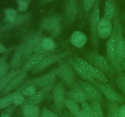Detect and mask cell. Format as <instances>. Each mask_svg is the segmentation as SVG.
I'll list each match as a JSON object with an SVG mask.
<instances>
[{
	"label": "cell",
	"mask_w": 125,
	"mask_h": 117,
	"mask_svg": "<svg viewBox=\"0 0 125 117\" xmlns=\"http://www.w3.org/2000/svg\"><path fill=\"white\" fill-rule=\"evenodd\" d=\"M85 58L89 63L109 76L112 77L115 73L117 72L107 57L101 54L98 52L94 51L88 52L85 54Z\"/></svg>",
	"instance_id": "cell-1"
},
{
	"label": "cell",
	"mask_w": 125,
	"mask_h": 117,
	"mask_svg": "<svg viewBox=\"0 0 125 117\" xmlns=\"http://www.w3.org/2000/svg\"><path fill=\"white\" fill-rule=\"evenodd\" d=\"M61 82L70 88L76 82V72L68 62L61 61L58 67L52 70Z\"/></svg>",
	"instance_id": "cell-2"
},
{
	"label": "cell",
	"mask_w": 125,
	"mask_h": 117,
	"mask_svg": "<svg viewBox=\"0 0 125 117\" xmlns=\"http://www.w3.org/2000/svg\"><path fill=\"white\" fill-rule=\"evenodd\" d=\"M117 34V48H116V70L120 69L122 62L125 57V38L123 34L122 23L117 17L113 21Z\"/></svg>",
	"instance_id": "cell-3"
},
{
	"label": "cell",
	"mask_w": 125,
	"mask_h": 117,
	"mask_svg": "<svg viewBox=\"0 0 125 117\" xmlns=\"http://www.w3.org/2000/svg\"><path fill=\"white\" fill-rule=\"evenodd\" d=\"M100 0H96L94 7L91 11L90 17V29L91 41L95 51L98 52V36L97 34V26L100 20Z\"/></svg>",
	"instance_id": "cell-4"
},
{
	"label": "cell",
	"mask_w": 125,
	"mask_h": 117,
	"mask_svg": "<svg viewBox=\"0 0 125 117\" xmlns=\"http://www.w3.org/2000/svg\"><path fill=\"white\" fill-rule=\"evenodd\" d=\"M62 18L60 15H52L42 18L40 22L39 30L50 33L52 37H56L61 28Z\"/></svg>",
	"instance_id": "cell-5"
},
{
	"label": "cell",
	"mask_w": 125,
	"mask_h": 117,
	"mask_svg": "<svg viewBox=\"0 0 125 117\" xmlns=\"http://www.w3.org/2000/svg\"><path fill=\"white\" fill-rule=\"evenodd\" d=\"M69 51H65L61 53L56 54H50L46 55L42 60L39 65L33 70L31 71L32 74H37L43 71L54 63L62 61L63 58H66L69 55Z\"/></svg>",
	"instance_id": "cell-6"
},
{
	"label": "cell",
	"mask_w": 125,
	"mask_h": 117,
	"mask_svg": "<svg viewBox=\"0 0 125 117\" xmlns=\"http://www.w3.org/2000/svg\"><path fill=\"white\" fill-rule=\"evenodd\" d=\"M74 58L76 62L95 79L96 81L101 82L103 84H106V85H109L108 84V79H107V75L105 74L103 72L90 64L84 58L79 57H76Z\"/></svg>",
	"instance_id": "cell-7"
},
{
	"label": "cell",
	"mask_w": 125,
	"mask_h": 117,
	"mask_svg": "<svg viewBox=\"0 0 125 117\" xmlns=\"http://www.w3.org/2000/svg\"><path fill=\"white\" fill-rule=\"evenodd\" d=\"M93 84L99 89L103 95L106 98L107 101L123 104L125 102V98L123 95L117 92L109 85H106L98 81L94 82Z\"/></svg>",
	"instance_id": "cell-8"
},
{
	"label": "cell",
	"mask_w": 125,
	"mask_h": 117,
	"mask_svg": "<svg viewBox=\"0 0 125 117\" xmlns=\"http://www.w3.org/2000/svg\"><path fill=\"white\" fill-rule=\"evenodd\" d=\"M52 100L56 110L61 112L65 107V101L67 98L64 84L62 82L55 84L52 89Z\"/></svg>",
	"instance_id": "cell-9"
},
{
	"label": "cell",
	"mask_w": 125,
	"mask_h": 117,
	"mask_svg": "<svg viewBox=\"0 0 125 117\" xmlns=\"http://www.w3.org/2000/svg\"><path fill=\"white\" fill-rule=\"evenodd\" d=\"M78 13V0H66L64 7V21L67 26L76 19Z\"/></svg>",
	"instance_id": "cell-10"
},
{
	"label": "cell",
	"mask_w": 125,
	"mask_h": 117,
	"mask_svg": "<svg viewBox=\"0 0 125 117\" xmlns=\"http://www.w3.org/2000/svg\"><path fill=\"white\" fill-rule=\"evenodd\" d=\"M78 82L91 101H98L102 103L103 101V94L93 83L83 80H79Z\"/></svg>",
	"instance_id": "cell-11"
},
{
	"label": "cell",
	"mask_w": 125,
	"mask_h": 117,
	"mask_svg": "<svg viewBox=\"0 0 125 117\" xmlns=\"http://www.w3.org/2000/svg\"><path fill=\"white\" fill-rule=\"evenodd\" d=\"M116 48H117V34L115 28L113 25V30L111 36L106 43L107 57L116 70ZM117 71V70H116Z\"/></svg>",
	"instance_id": "cell-12"
},
{
	"label": "cell",
	"mask_w": 125,
	"mask_h": 117,
	"mask_svg": "<svg viewBox=\"0 0 125 117\" xmlns=\"http://www.w3.org/2000/svg\"><path fill=\"white\" fill-rule=\"evenodd\" d=\"M56 76L52 71L48 73L26 81L28 84H32L36 87L42 88L49 85L56 84Z\"/></svg>",
	"instance_id": "cell-13"
},
{
	"label": "cell",
	"mask_w": 125,
	"mask_h": 117,
	"mask_svg": "<svg viewBox=\"0 0 125 117\" xmlns=\"http://www.w3.org/2000/svg\"><path fill=\"white\" fill-rule=\"evenodd\" d=\"M66 96L80 104L87 102L90 100L85 91L78 84V81L70 88L69 91L66 92Z\"/></svg>",
	"instance_id": "cell-14"
},
{
	"label": "cell",
	"mask_w": 125,
	"mask_h": 117,
	"mask_svg": "<svg viewBox=\"0 0 125 117\" xmlns=\"http://www.w3.org/2000/svg\"><path fill=\"white\" fill-rule=\"evenodd\" d=\"M26 78L27 73L22 72L21 69H20V71L12 78L6 88L2 91V95H7L18 89L25 82L24 81L26 79Z\"/></svg>",
	"instance_id": "cell-15"
},
{
	"label": "cell",
	"mask_w": 125,
	"mask_h": 117,
	"mask_svg": "<svg viewBox=\"0 0 125 117\" xmlns=\"http://www.w3.org/2000/svg\"><path fill=\"white\" fill-rule=\"evenodd\" d=\"M113 30V23L104 17L100 18L97 26V34L98 37L107 39L111 36Z\"/></svg>",
	"instance_id": "cell-16"
},
{
	"label": "cell",
	"mask_w": 125,
	"mask_h": 117,
	"mask_svg": "<svg viewBox=\"0 0 125 117\" xmlns=\"http://www.w3.org/2000/svg\"><path fill=\"white\" fill-rule=\"evenodd\" d=\"M55 84H52V85H49V86L46 87L42 88L39 91H37V92L34 95H33L31 97L26 98V102L24 104L32 105H39L40 102H42L43 100L46 96V95L52 91Z\"/></svg>",
	"instance_id": "cell-17"
},
{
	"label": "cell",
	"mask_w": 125,
	"mask_h": 117,
	"mask_svg": "<svg viewBox=\"0 0 125 117\" xmlns=\"http://www.w3.org/2000/svg\"><path fill=\"white\" fill-rule=\"evenodd\" d=\"M48 54L40 53H34L31 57L27 59L21 68H20L21 71L24 73H28L34 69L39 63L41 62L42 60Z\"/></svg>",
	"instance_id": "cell-18"
},
{
	"label": "cell",
	"mask_w": 125,
	"mask_h": 117,
	"mask_svg": "<svg viewBox=\"0 0 125 117\" xmlns=\"http://www.w3.org/2000/svg\"><path fill=\"white\" fill-rule=\"evenodd\" d=\"M23 56V46L21 44L18 45L15 49L14 54L9 63L10 68L12 69H19L22 67L24 63Z\"/></svg>",
	"instance_id": "cell-19"
},
{
	"label": "cell",
	"mask_w": 125,
	"mask_h": 117,
	"mask_svg": "<svg viewBox=\"0 0 125 117\" xmlns=\"http://www.w3.org/2000/svg\"><path fill=\"white\" fill-rule=\"evenodd\" d=\"M68 62L70 63L71 65L72 66V67L74 69V71L76 72V73L78 74L79 76L81 78L83 79V80H85V81L90 82L94 83V82H95L96 80H95L94 78L84 69L83 67H82L78 62H76V60H75L74 58H70L68 59Z\"/></svg>",
	"instance_id": "cell-20"
},
{
	"label": "cell",
	"mask_w": 125,
	"mask_h": 117,
	"mask_svg": "<svg viewBox=\"0 0 125 117\" xmlns=\"http://www.w3.org/2000/svg\"><path fill=\"white\" fill-rule=\"evenodd\" d=\"M118 6L115 0H106L104 6V16L105 18L109 20H114L118 17Z\"/></svg>",
	"instance_id": "cell-21"
},
{
	"label": "cell",
	"mask_w": 125,
	"mask_h": 117,
	"mask_svg": "<svg viewBox=\"0 0 125 117\" xmlns=\"http://www.w3.org/2000/svg\"><path fill=\"white\" fill-rule=\"evenodd\" d=\"M70 42L74 47L81 48L86 45L87 42V37L82 31L76 30L71 35Z\"/></svg>",
	"instance_id": "cell-22"
},
{
	"label": "cell",
	"mask_w": 125,
	"mask_h": 117,
	"mask_svg": "<svg viewBox=\"0 0 125 117\" xmlns=\"http://www.w3.org/2000/svg\"><path fill=\"white\" fill-rule=\"evenodd\" d=\"M23 117H40L41 110L39 105L24 104L21 106Z\"/></svg>",
	"instance_id": "cell-23"
},
{
	"label": "cell",
	"mask_w": 125,
	"mask_h": 117,
	"mask_svg": "<svg viewBox=\"0 0 125 117\" xmlns=\"http://www.w3.org/2000/svg\"><path fill=\"white\" fill-rule=\"evenodd\" d=\"M41 45L43 49L46 52H51L56 48V43L52 37L44 36L41 41Z\"/></svg>",
	"instance_id": "cell-24"
},
{
	"label": "cell",
	"mask_w": 125,
	"mask_h": 117,
	"mask_svg": "<svg viewBox=\"0 0 125 117\" xmlns=\"http://www.w3.org/2000/svg\"><path fill=\"white\" fill-rule=\"evenodd\" d=\"M20 69H12L10 71L7 73L6 75L0 78V91H2V90L3 91L6 88V87L7 86L10 81L12 80V78L20 71Z\"/></svg>",
	"instance_id": "cell-25"
},
{
	"label": "cell",
	"mask_w": 125,
	"mask_h": 117,
	"mask_svg": "<svg viewBox=\"0 0 125 117\" xmlns=\"http://www.w3.org/2000/svg\"><path fill=\"white\" fill-rule=\"evenodd\" d=\"M65 107L67 108L72 115L77 113L81 110V106L79 105V103L68 98L65 99Z\"/></svg>",
	"instance_id": "cell-26"
},
{
	"label": "cell",
	"mask_w": 125,
	"mask_h": 117,
	"mask_svg": "<svg viewBox=\"0 0 125 117\" xmlns=\"http://www.w3.org/2000/svg\"><path fill=\"white\" fill-rule=\"evenodd\" d=\"M117 76L115 79L116 84L125 98V74L122 69H118L117 71Z\"/></svg>",
	"instance_id": "cell-27"
},
{
	"label": "cell",
	"mask_w": 125,
	"mask_h": 117,
	"mask_svg": "<svg viewBox=\"0 0 125 117\" xmlns=\"http://www.w3.org/2000/svg\"><path fill=\"white\" fill-rule=\"evenodd\" d=\"M108 108V117H121L119 113L120 106L118 104L115 102L107 101L106 103Z\"/></svg>",
	"instance_id": "cell-28"
},
{
	"label": "cell",
	"mask_w": 125,
	"mask_h": 117,
	"mask_svg": "<svg viewBox=\"0 0 125 117\" xmlns=\"http://www.w3.org/2000/svg\"><path fill=\"white\" fill-rule=\"evenodd\" d=\"M9 54V51L5 53L0 58V78L3 77L8 73V71L10 68V65L7 62V58Z\"/></svg>",
	"instance_id": "cell-29"
},
{
	"label": "cell",
	"mask_w": 125,
	"mask_h": 117,
	"mask_svg": "<svg viewBox=\"0 0 125 117\" xmlns=\"http://www.w3.org/2000/svg\"><path fill=\"white\" fill-rule=\"evenodd\" d=\"M4 21L7 22L9 24H13L15 23L17 17L18 16L17 12L12 8L6 9L4 11Z\"/></svg>",
	"instance_id": "cell-30"
},
{
	"label": "cell",
	"mask_w": 125,
	"mask_h": 117,
	"mask_svg": "<svg viewBox=\"0 0 125 117\" xmlns=\"http://www.w3.org/2000/svg\"><path fill=\"white\" fill-rule=\"evenodd\" d=\"M90 106L93 111L94 117H104L101 102L92 101L90 102Z\"/></svg>",
	"instance_id": "cell-31"
},
{
	"label": "cell",
	"mask_w": 125,
	"mask_h": 117,
	"mask_svg": "<svg viewBox=\"0 0 125 117\" xmlns=\"http://www.w3.org/2000/svg\"><path fill=\"white\" fill-rule=\"evenodd\" d=\"M15 95V91L7 94L4 97L0 99V110L6 108L13 104V98Z\"/></svg>",
	"instance_id": "cell-32"
},
{
	"label": "cell",
	"mask_w": 125,
	"mask_h": 117,
	"mask_svg": "<svg viewBox=\"0 0 125 117\" xmlns=\"http://www.w3.org/2000/svg\"><path fill=\"white\" fill-rule=\"evenodd\" d=\"M26 100V98L21 93L19 88L15 90V95L13 98V104L14 106H21L25 103Z\"/></svg>",
	"instance_id": "cell-33"
},
{
	"label": "cell",
	"mask_w": 125,
	"mask_h": 117,
	"mask_svg": "<svg viewBox=\"0 0 125 117\" xmlns=\"http://www.w3.org/2000/svg\"><path fill=\"white\" fill-rule=\"evenodd\" d=\"M30 18V15L29 13H22V14H18L15 21L13 24H10L11 27L18 26L22 25L24 23H27Z\"/></svg>",
	"instance_id": "cell-34"
},
{
	"label": "cell",
	"mask_w": 125,
	"mask_h": 117,
	"mask_svg": "<svg viewBox=\"0 0 125 117\" xmlns=\"http://www.w3.org/2000/svg\"><path fill=\"white\" fill-rule=\"evenodd\" d=\"M30 1V0H17V3L18 5L17 10L18 12H26L29 7Z\"/></svg>",
	"instance_id": "cell-35"
},
{
	"label": "cell",
	"mask_w": 125,
	"mask_h": 117,
	"mask_svg": "<svg viewBox=\"0 0 125 117\" xmlns=\"http://www.w3.org/2000/svg\"><path fill=\"white\" fill-rule=\"evenodd\" d=\"M96 0H83V8L85 15H87L92 11Z\"/></svg>",
	"instance_id": "cell-36"
},
{
	"label": "cell",
	"mask_w": 125,
	"mask_h": 117,
	"mask_svg": "<svg viewBox=\"0 0 125 117\" xmlns=\"http://www.w3.org/2000/svg\"><path fill=\"white\" fill-rule=\"evenodd\" d=\"M81 109L87 115L88 117H94L93 111L90 104L85 102L81 104Z\"/></svg>",
	"instance_id": "cell-37"
},
{
	"label": "cell",
	"mask_w": 125,
	"mask_h": 117,
	"mask_svg": "<svg viewBox=\"0 0 125 117\" xmlns=\"http://www.w3.org/2000/svg\"><path fill=\"white\" fill-rule=\"evenodd\" d=\"M40 117H61L56 113L45 107L41 110Z\"/></svg>",
	"instance_id": "cell-38"
},
{
	"label": "cell",
	"mask_w": 125,
	"mask_h": 117,
	"mask_svg": "<svg viewBox=\"0 0 125 117\" xmlns=\"http://www.w3.org/2000/svg\"><path fill=\"white\" fill-rule=\"evenodd\" d=\"M16 107L17 106L13 105V106H10L9 107H7L6 108V110H5V111H4L2 112V113L0 116V117H12Z\"/></svg>",
	"instance_id": "cell-39"
},
{
	"label": "cell",
	"mask_w": 125,
	"mask_h": 117,
	"mask_svg": "<svg viewBox=\"0 0 125 117\" xmlns=\"http://www.w3.org/2000/svg\"><path fill=\"white\" fill-rule=\"evenodd\" d=\"M119 113L121 117H125V104L120 106Z\"/></svg>",
	"instance_id": "cell-40"
},
{
	"label": "cell",
	"mask_w": 125,
	"mask_h": 117,
	"mask_svg": "<svg viewBox=\"0 0 125 117\" xmlns=\"http://www.w3.org/2000/svg\"><path fill=\"white\" fill-rule=\"evenodd\" d=\"M9 51H10L9 49H7L5 47L4 45H2V43H0V53L5 54Z\"/></svg>",
	"instance_id": "cell-41"
},
{
	"label": "cell",
	"mask_w": 125,
	"mask_h": 117,
	"mask_svg": "<svg viewBox=\"0 0 125 117\" xmlns=\"http://www.w3.org/2000/svg\"><path fill=\"white\" fill-rule=\"evenodd\" d=\"M120 69H122V70L123 71V73L125 74V57L124 58V59H123V62L121 63Z\"/></svg>",
	"instance_id": "cell-42"
},
{
	"label": "cell",
	"mask_w": 125,
	"mask_h": 117,
	"mask_svg": "<svg viewBox=\"0 0 125 117\" xmlns=\"http://www.w3.org/2000/svg\"><path fill=\"white\" fill-rule=\"evenodd\" d=\"M56 1V0H41L42 4H46L50 3L51 2Z\"/></svg>",
	"instance_id": "cell-43"
},
{
	"label": "cell",
	"mask_w": 125,
	"mask_h": 117,
	"mask_svg": "<svg viewBox=\"0 0 125 117\" xmlns=\"http://www.w3.org/2000/svg\"><path fill=\"white\" fill-rule=\"evenodd\" d=\"M61 117H70V116L68 115H62Z\"/></svg>",
	"instance_id": "cell-44"
},
{
	"label": "cell",
	"mask_w": 125,
	"mask_h": 117,
	"mask_svg": "<svg viewBox=\"0 0 125 117\" xmlns=\"http://www.w3.org/2000/svg\"><path fill=\"white\" fill-rule=\"evenodd\" d=\"M123 19H124L125 20V11L124 13H123Z\"/></svg>",
	"instance_id": "cell-45"
},
{
	"label": "cell",
	"mask_w": 125,
	"mask_h": 117,
	"mask_svg": "<svg viewBox=\"0 0 125 117\" xmlns=\"http://www.w3.org/2000/svg\"></svg>",
	"instance_id": "cell-46"
}]
</instances>
